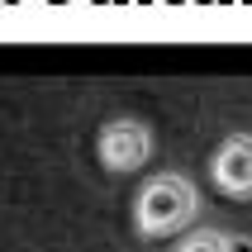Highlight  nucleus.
I'll return each mask as SVG.
<instances>
[{"label":"nucleus","mask_w":252,"mask_h":252,"mask_svg":"<svg viewBox=\"0 0 252 252\" xmlns=\"http://www.w3.org/2000/svg\"><path fill=\"white\" fill-rule=\"evenodd\" d=\"M200 214V186L181 171H157L133 195V228L143 238H171L195 224Z\"/></svg>","instance_id":"nucleus-1"},{"label":"nucleus","mask_w":252,"mask_h":252,"mask_svg":"<svg viewBox=\"0 0 252 252\" xmlns=\"http://www.w3.org/2000/svg\"><path fill=\"white\" fill-rule=\"evenodd\" d=\"M95 157L105 171H138L153 157V128L143 119H110L95 133Z\"/></svg>","instance_id":"nucleus-2"},{"label":"nucleus","mask_w":252,"mask_h":252,"mask_svg":"<svg viewBox=\"0 0 252 252\" xmlns=\"http://www.w3.org/2000/svg\"><path fill=\"white\" fill-rule=\"evenodd\" d=\"M210 181L228 200H252V133H228L210 157Z\"/></svg>","instance_id":"nucleus-3"},{"label":"nucleus","mask_w":252,"mask_h":252,"mask_svg":"<svg viewBox=\"0 0 252 252\" xmlns=\"http://www.w3.org/2000/svg\"><path fill=\"white\" fill-rule=\"evenodd\" d=\"M171 252H233V233H219V228H195V233H186Z\"/></svg>","instance_id":"nucleus-4"}]
</instances>
